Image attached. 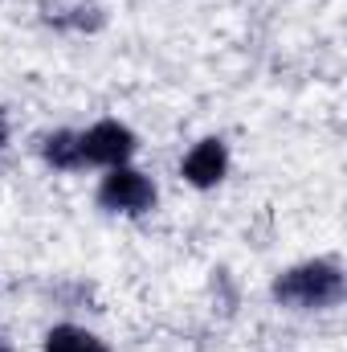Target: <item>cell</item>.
I'll return each mask as SVG.
<instances>
[{
    "instance_id": "1",
    "label": "cell",
    "mask_w": 347,
    "mask_h": 352,
    "mask_svg": "<svg viewBox=\"0 0 347 352\" xmlns=\"http://www.w3.org/2000/svg\"><path fill=\"white\" fill-rule=\"evenodd\" d=\"M344 266L335 258H307L274 278V299L290 311H327L344 303Z\"/></svg>"
},
{
    "instance_id": "2",
    "label": "cell",
    "mask_w": 347,
    "mask_h": 352,
    "mask_svg": "<svg viewBox=\"0 0 347 352\" xmlns=\"http://www.w3.org/2000/svg\"><path fill=\"white\" fill-rule=\"evenodd\" d=\"M156 180L131 164L106 168V176L98 180V205L106 213H123V217H143L156 209Z\"/></svg>"
},
{
    "instance_id": "3",
    "label": "cell",
    "mask_w": 347,
    "mask_h": 352,
    "mask_svg": "<svg viewBox=\"0 0 347 352\" xmlns=\"http://www.w3.org/2000/svg\"><path fill=\"white\" fill-rule=\"evenodd\" d=\"M82 140V160L94 168H119V164H131V156L139 152V140L127 123L119 119H98L90 123L86 131H78Z\"/></svg>"
},
{
    "instance_id": "4",
    "label": "cell",
    "mask_w": 347,
    "mask_h": 352,
    "mask_svg": "<svg viewBox=\"0 0 347 352\" xmlns=\"http://www.w3.org/2000/svg\"><path fill=\"white\" fill-rule=\"evenodd\" d=\"M180 176H184V184H192V188H200V192L217 188V184L229 176V144H225L221 135H204L200 144H192V148L184 152Z\"/></svg>"
},
{
    "instance_id": "5",
    "label": "cell",
    "mask_w": 347,
    "mask_h": 352,
    "mask_svg": "<svg viewBox=\"0 0 347 352\" xmlns=\"http://www.w3.org/2000/svg\"><path fill=\"white\" fill-rule=\"evenodd\" d=\"M41 160L53 168V173H78V168H86V160H82V140H78V131H49L45 140H41Z\"/></svg>"
},
{
    "instance_id": "6",
    "label": "cell",
    "mask_w": 347,
    "mask_h": 352,
    "mask_svg": "<svg viewBox=\"0 0 347 352\" xmlns=\"http://www.w3.org/2000/svg\"><path fill=\"white\" fill-rule=\"evenodd\" d=\"M41 352H110L102 336H94L82 324H53L41 340Z\"/></svg>"
},
{
    "instance_id": "7",
    "label": "cell",
    "mask_w": 347,
    "mask_h": 352,
    "mask_svg": "<svg viewBox=\"0 0 347 352\" xmlns=\"http://www.w3.org/2000/svg\"><path fill=\"white\" fill-rule=\"evenodd\" d=\"M4 140H8V119H4V111H0V148H4Z\"/></svg>"
},
{
    "instance_id": "8",
    "label": "cell",
    "mask_w": 347,
    "mask_h": 352,
    "mask_svg": "<svg viewBox=\"0 0 347 352\" xmlns=\"http://www.w3.org/2000/svg\"><path fill=\"white\" fill-rule=\"evenodd\" d=\"M0 352H12V349H8V344H4V340H0Z\"/></svg>"
}]
</instances>
